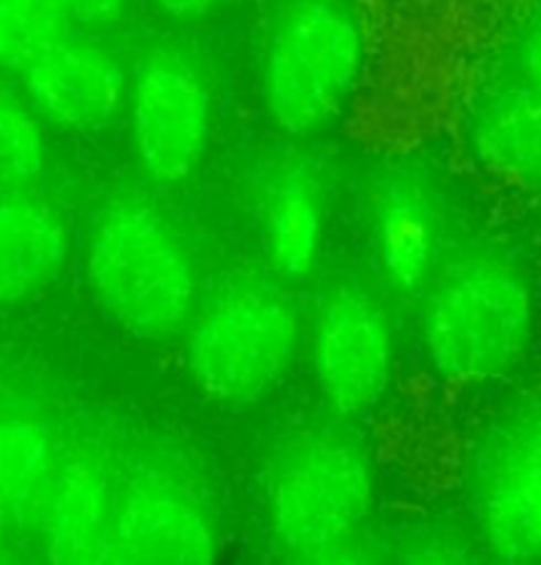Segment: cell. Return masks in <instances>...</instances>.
Returning a JSON list of instances; mask_svg holds the SVG:
<instances>
[{
    "label": "cell",
    "instance_id": "2e32d148",
    "mask_svg": "<svg viewBox=\"0 0 541 565\" xmlns=\"http://www.w3.org/2000/svg\"><path fill=\"white\" fill-rule=\"evenodd\" d=\"M54 468V441L45 425L0 417V515H17L38 502Z\"/></svg>",
    "mask_w": 541,
    "mask_h": 565
},
{
    "label": "cell",
    "instance_id": "44dd1931",
    "mask_svg": "<svg viewBox=\"0 0 541 565\" xmlns=\"http://www.w3.org/2000/svg\"><path fill=\"white\" fill-rule=\"evenodd\" d=\"M151 3L176 22H197V19L213 14L221 0H151Z\"/></svg>",
    "mask_w": 541,
    "mask_h": 565
},
{
    "label": "cell",
    "instance_id": "5b68a950",
    "mask_svg": "<svg viewBox=\"0 0 541 565\" xmlns=\"http://www.w3.org/2000/svg\"><path fill=\"white\" fill-rule=\"evenodd\" d=\"M298 343L293 295L268 279L231 281L191 313L189 372L210 401L253 404L279 385Z\"/></svg>",
    "mask_w": 541,
    "mask_h": 565
},
{
    "label": "cell",
    "instance_id": "277c9868",
    "mask_svg": "<svg viewBox=\"0 0 541 565\" xmlns=\"http://www.w3.org/2000/svg\"><path fill=\"white\" fill-rule=\"evenodd\" d=\"M372 510V462L364 446L342 430L295 438L270 470L266 521L289 561H353Z\"/></svg>",
    "mask_w": 541,
    "mask_h": 565
},
{
    "label": "cell",
    "instance_id": "6da1fadb",
    "mask_svg": "<svg viewBox=\"0 0 541 565\" xmlns=\"http://www.w3.org/2000/svg\"><path fill=\"white\" fill-rule=\"evenodd\" d=\"M422 313V345L448 383L484 385L523 364L539 332L537 281L507 253L470 255L435 274Z\"/></svg>",
    "mask_w": 541,
    "mask_h": 565
},
{
    "label": "cell",
    "instance_id": "5bb4252c",
    "mask_svg": "<svg viewBox=\"0 0 541 565\" xmlns=\"http://www.w3.org/2000/svg\"><path fill=\"white\" fill-rule=\"evenodd\" d=\"M67 226L32 186L0 189V303H22L54 285L67 260Z\"/></svg>",
    "mask_w": 541,
    "mask_h": 565
},
{
    "label": "cell",
    "instance_id": "8992f818",
    "mask_svg": "<svg viewBox=\"0 0 541 565\" xmlns=\"http://www.w3.org/2000/svg\"><path fill=\"white\" fill-rule=\"evenodd\" d=\"M470 508L494 561L541 563V393L488 428L473 459Z\"/></svg>",
    "mask_w": 541,
    "mask_h": 565
},
{
    "label": "cell",
    "instance_id": "ba28073f",
    "mask_svg": "<svg viewBox=\"0 0 541 565\" xmlns=\"http://www.w3.org/2000/svg\"><path fill=\"white\" fill-rule=\"evenodd\" d=\"M314 370L327 406L342 419L378 409L393 377V330L378 298L356 287L327 295L314 327Z\"/></svg>",
    "mask_w": 541,
    "mask_h": 565
},
{
    "label": "cell",
    "instance_id": "3957f363",
    "mask_svg": "<svg viewBox=\"0 0 541 565\" xmlns=\"http://www.w3.org/2000/svg\"><path fill=\"white\" fill-rule=\"evenodd\" d=\"M367 32L353 0H285L268 24L261 88L282 134L332 128L359 88Z\"/></svg>",
    "mask_w": 541,
    "mask_h": 565
},
{
    "label": "cell",
    "instance_id": "4fadbf2b",
    "mask_svg": "<svg viewBox=\"0 0 541 565\" xmlns=\"http://www.w3.org/2000/svg\"><path fill=\"white\" fill-rule=\"evenodd\" d=\"M467 147L491 179L541 194V88L520 77L484 90L467 120Z\"/></svg>",
    "mask_w": 541,
    "mask_h": 565
},
{
    "label": "cell",
    "instance_id": "e0dca14e",
    "mask_svg": "<svg viewBox=\"0 0 541 565\" xmlns=\"http://www.w3.org/2000/svg\"><path fill=\"white\" fill-rule=\"evenodd\" d=\"M49 162L43 120L24 94L0 81V189L32 186Z\"/></svg>",
    "mask_w": 541,
    "mask_h": 565
},
{
    "label": "cell",
    "instance_id": "9a60e30c",
    "mask_svg": "<svg viewBox=\"0 0 541 565\" xmlns=\"http://www.w3.org/2000/svg\"><path fill=\"white\" fill-rule=\"evenodd\" d=\"M325 239V186L308 162H287L263 194V242L268 260L289 281L316 271Z\"/></svg>",
    "mask_w": 541,
    "mask_h": 565
},
{
    "label": "cell",
    "instance_id": "8fae6325",
    "mask_svg": "<svg viewBox=\"0 0 541 565\" xmlns=\"http://www.w3.org/2000/svg\"><path fill=\"white\" fill-rule=\"evenodd\" d=\"M441 207L431 189L409 173L378 183L372 200V249L382 279L401 295L427 290L441 258Z\"/></svg>",
    "mask_w": 541,
    "mask_h": 565
},
{
    "label": "cell",
    "instance_id": "7a4b0ae2",
    "mask_svg": "<svg viewBox=\"0 0 541 565\" xmlns=\"http://www.w3.org/2000/svg\"><path fill=\"white\" fill-rule=\"evenodd\" d=\"M85 274L104 317L141 340L170 338L197 308L194 263L173 226L144 196H115L98 210Z\"/></svg>",
    "mask_w": 541,
    "mask_h": 565
},
{
    "label": "cell",
    "instance_id": "ffe728a7",
    "mask_svg": "<svg viewBox=\"0 0 541 565\" xmlns=\"http://www.w3.org/2000/svg\"><path fill=\"white\" fill-rule=\"evenodd\" d=\"M75 30H104L125 14V0H54Z\"/></svg>",
    "mask_w": 541,
    "mask_h": 565
},
{
    "label": "cell",
    "instance_id": "30bf717a",
    "mask_svg": "<svg viewBox=\"0 0 541 565\" xmlns=\"http://www.w3.org/2000/svg\"><path fill=\"white\" fill-rule=\"evenodd\" d=\"M215 555V525L187 489L141 476L115 491L112 563H210Z\"/></svg>",
    "mask_w": 541,
    "mask_h": 565
},
{
    "label": "cell",
    "instance_id": "52a82bcc",
    "mask_svg": "<svg viewBox=\"0 0 541 565\" xmlns=\"http://www.w3.org/2000/svg\"><path fill=\"white\" fill-rule=\"evenodd\" d=\"M130 147L147 179L162 186L191 179L213 130V98L202 70L181 49L160 45L128 75Z\"/></svg>",
    "mask_w": 541,
    "mask_h": 565
},
{
    "label": "cell",
    "instance_id": "603a6c76",
    "mask_svg": "<svg viewBox=\"0 0 541 565\" xmlns=\"http://www.w3.org/2000/svg\"><path fill=\"white\" fill-rule=\"evenodd\" d=\"M539 200V210H537V228H539V239H541V194H537Z\"/></svg>",
    "mask_w": 541,
    "mask_h": 565
},
{
    "label": "cell",
    "instance_id": "7402d4cb",
    "mask_svg": "<svg viewBox=\"0 0 541 565\" xmlns=\"http://www.w3.org/2000/svg\"><path fill=\"white\" fill-rule=\"evenodd\" d=\"M6 547V518L0 515V552Z\"/></svg>",
    "mask_w": 541,
    "mask_h": 565
},
{
    "label": "cell",
    "instance_id": "d6986e66",
    "mask_svg": "<svg viewBox=\"0 0 541 565\" xmlns=\"http://www.w3.org/2000/svg\"><path fill=\"white\" fill-rule=\"evenodd\" d=\"M512 77L541 88V0H533L510 43Z\"/></svg>",
    "mask_w": 541,
    "mask_h": 565
},
{
    "label": "cell",
    "instance_id": "7c38bea8",
    "mask_svg": "<svg viewBox=\"0 0 541 565\" xmlns=\"http://www.w3.org/2000/svg\"><path fill=\"white\" fill-rule=\"evenodd\" d=\"M45 557L54 563H112L115 489L102 465L72 457L56 465L41 499Z\"/></svg>",
    "mask_w": 541,
    "mask_h": 565
},
{
    "label": "cell",
    "instance_id": "ac0fdd59",
    "mask_svg": "<svg viewBox=\"0 0 541 565\" xmlns=\"http://www.w3.org/2000/svg\"><path fill=\"white\" fill-rule=\"evenodd\" d=\"M70 30L54 0H0V72L19 75Z\"/></svg>",
    "mask_w": 541,
    "mask_h": 565
},
{
    "label": "cell",
    "instance_id": "9c48e42d",
    "mask_svg": "<svg viewBox=\"0 0 541 565\" xmlns=\"http://www.w3.org/2000/svg\"><path fill=\"white\" fill-rule=\"evenodd\" d=\"M22 94L43 125L94 134L125 109L128 75L120 58L85 30L56 38L19 72Z\"/></svg>",
    "mask_w": 541,
    "mask_h": 565
}]
</instances>
